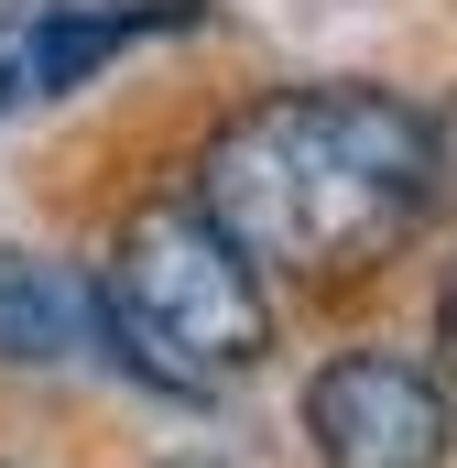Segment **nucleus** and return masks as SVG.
<instances>
[{"label":"nucleus","instance_id":"obj_8","mask_svg":"<svg viewBox=\"0 0 457 468\" xmlns=\"http://www.w3.org/2000/svg\"><path fill=\"white\" fill-rule=\"evenodd\" d=\"M22 11H33V0H0V44H11V22H22Z\"/></svg>","mask_w":457,"mask_h":468},{"label":"nucleus","instance_id":"obj_5","mask_svg":"<svg viewBox=\"0 0 457 468\" xmlns=\"http://www.w3.org/2000/svg\"><path fill=\"white\" fill-rule=\"evenodd\" d=\"M110 381V305H99V261L44 250V239H0V381Z\"/></svg>","mask_w":457,"mask_h":468},{"label":"nucleus","instance_id":"obj_6","mask_svg":"<svg viewBox=\"0 0 457 468\" xmlns=\"http://www.w3.org/2000/svg\"><path fill=\"white\" fill-rule=\"evenodd\" d=\"M436 359H447V370H457V272H447V283H436Z\"/></svg>","mask_w":457,"mask_h":468},{"label":"nucleus","instance_id":"obj_1","mask_svg":"<svg viewBox=\"0 0 457 468\" xmlns=\"http://www.w3.org/2000/svg\"><path fill=\"white\" fill-rule=\"evenodd\" d=\"M186 197L283 294H359L447 218V110L392 77H272L197 131Z\"/></svg>","mask_w":457,"mask_h":468},{"label":"nucleus","instance_id":"obj_3","mask_svg":"<svg viewBox=\"0 0 457 468\" xmlns=\"http://www.w3.org/2000/svg\"><path fill=\"white\" fill-rule=\"evenodd\" d=\"M305 468H457V370L436 338H338L294 381Z\"/></svg>","mask_w":457,"mask_h":468},{"label":"nucleus","instance_id":"obj_2","mask_svg":"<svg viewBox=\"0 0 457 468\" xmlns=\"http://www.w3.org/2000/svg\"><path fill=\"white\" fill-rule=\"evenodd\" d=\"M99 305H110V381L175 403V414L228 403L283 349V283L186 197V175L110 218Z\"/></svg>","mask_w":457,"mask_h":468},{"label":"nucleus","instance_id":"obj_7","mask_svg":"<svg viewBox=\"0 0 457 468\" xmlns=\"http://www.w3.org/2000/svg\"><path fill=\"white\" fill-rule=\"evenodd\" d=\"M153 468H239V458H218V447H175V458H153Z\"/></svg>","mask_w":457,"mask_h":468},{"label":"nucleus","instance_id":"obj_10","mask_svg":"<svg viewBox=\"0 0 457 468\" xmlns=\"http://www.w3.org/2000/svg\"><path fill=\"white\" fill-rule=\"evenodd\" d=\"M0 468H22V458H11V447H0Z\"/></svg>","mask_w":457,"mask_h":468},{"label":"nucleus","instance_id":"obj_9","mask_svg":"<svg viewBox=\"0 0 457 468\" xmlns=\"http://www.w3.org/2000/svg\"><path fill=\"white\" fill-rule=\"evenodd\" d=\"M0 120H22V99H11V77H0Z\"/></svg>","mask_w":457,"mask_h":468},{"label":"nucleus","instance_id":"obj_4","mask_svg":"<svg viewBox=\"0 0 457 468\" xmlns=\"http://www.w3.org/2000/svg\"><path fill=\"white\" fill-rule=\"evenodd\" d=\"M197 22H207V0H33L0 44V77H11L22 110H66L120 55H142L164 33H197Z\"/></svg>","mask_w":457,"mask_h":468}]
</instances>
